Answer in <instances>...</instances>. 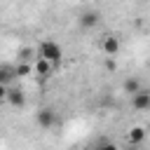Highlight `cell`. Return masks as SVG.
Returning a JSON list of instances; mask_svg holds the SVG:
<instances>
[{
	"label": "cell",
	"instance_id": "5bb4252c",
	"mask_svg": "<svg viewBox=\"0 0 150 150\" xmlns=\"http://www.w3.org/2000/svg\"><path fill=\"white\" fill-rule=\"evenodd\" d=\"M105 68H108V70H115V68H117V63H115L112 59H105Z\"/></svg>",
	"mask_w": 150,
	"mask_h": 150
},
{
	"label": "cell",
	"instance_id": "5b68a950",
	"mask_svg": "<svg viewBox=\"0 0 150 150\" xmlns=\"http://www.w3.org/2000/svg\"><path fill=\"white\" fill-rule=\"evenodd\" d=\"M103 52H105L108 56H115V54L120 52V38L105 35V38H103Z\"/></svg>",
	"mask_w": 150,
	"mask_h": 150
},
{
	"label": "cell",
	"instance_id": "7c38bea8",
	"mask_svg": "<svg viewBox=\"0 0 150 150\" xmlns=\"http://www.w3.org/2000/svg\"><path fill=\"white\" fill-rule=\"evenodd\" d=\"M138 89H143L138 80H134V77H131V80H127V82H124V91H127V94H136Z\"/></svg>",
	"mask_w": 150,
	"mask_h": 150
},
{
	"label": "cell",
	"instance_id": "4fadbf2b",
	"mask_svg": "<svg viewBox=\"0 0 150 150\" xmlns=\"http://www.w3.org/2000/svg\"><path fill=\"white\" fill-rule=\"evenodd\" d=\"M94 150H117V145H115L112 141H103V143H98Z\"/></svg>",
	"mask_w": 150,
	"mask_h": 150
},
{
	"label": "cell",
	"instance_id": "8992f818",
	"mask_svg": "<svg viewBox=\"0 0 150 150\" xmlns=\"http://www.w3.org/2000/svg\"><path fill=\"white\" fill-rule=\"evenodd\" d=\"M98 19H101L98 12H84V14H80V26L82 28H94L98 23Z\"/></svg>",
	"mask_w": 150,
	"mask_h": 150
},
{
	"label": "cell",
	"instance_id": "ba28073f",
	"mask_svg": "<svg viewBox=\"0 0 150 150\" xmlns=\"http://www.w3.org/2000/svg\"><path fill=\"white\" fill-rule=\"evenodd\" d=\"M12 70H14V77H26L33 73V63H19L16 61V66H12Z\"/></svg>",
	"mask_w": 150,
	"mask_h": 150
},
{
	"label": "cell",
	"instance_id": "9c48e42d",
	"mask_svg": "<svg viewBox=\"0 0 150 150\" xmlns=\"http://www.w3.org/2000/svg\"><path fill=\"white\" fill-rule=\"evenodd\" d=\"M143 138H145V129H143V127H134V129L129 131V143H131V145L143 143Z\"/></svg>",
	"mask_w": 150,
	"mask_h": 150
},
{
	"label": "cell",
	"instance_id": "9a60e30c",
	"mask_svg": "<svg viewBox=\"0 0 150 150\" xmlns=\"http://www.w3.org/2000/svg\"><path fill=\"white\" fill-rule=\"evenodd\" d=\"M5 96H7V87H5V84H0V103L5 101Z\"/></svg>",
	"mask_w": 150,
	"mask_h": 150
},
{
	"label": "cell",
	"instance_id": "3957f363",
	"mask_svg": "<svg viewBox=\"0 0 150 150\" xmlns=\"http://www.w3.org/2000/svg\"><path fill=\"white\" fill-rule=\"evenodd\" d=\"M5 101H7L9 105H14V108H23V105H26V94H23V89H19V87H7Z\"/></svg>",
	"mask_w": 150,
	"mask_h": 150
},
{
	"label": "cell",
	"instance_id": "2e32d148",
	"mask_svg": "<svg viewBox=\"0 0 150 150\" xmlns=\"http://www.w3.org/2000/svg\"><path fill=\"white\" fill-rule=\"evenodd\" d=\"M80 150H91V148H80Z\"/></svg>",
	"mask_w": 150,
	"mask_h": 150
},
{
	"label": "cell",
	"instance_id": "30bf717a",
	"mask_svg": "<svg viewBox=\"0 0 150 150\" xmlns=\"http://www.w3.org/2000/svg\"><path fill=\"white\" fill-rule=\"evenodd\" d=\"M35 54H38V52H35L33 47H21L19 54H16V59H19V63H30V59H33Z\"/></svg>",
	"mask_w": 150,
	"mask_h": 150
},
{
	"label": "cell",
	"instance_id": "6da1fadb",
	"mask_svg": "<svg viewBox=\"0 0 150 150\" xmlns=\"http://www.w3.org/2000/svg\"><path fill=\"white\" fill-rule=\"evenodd\" d=\"M61 56H63L61 45H56L54 40H42V42H40V47H38V59H45V61H49L52 66H59Z\"/></svg>",
	"mask_w": 150,
	"mask_h": 150
},
{
	"label": "cell",
	"instance_id": "52a82bcc",
	"mask_svg": "<svg viewBox=\"0 0 150 150\" xmlns=\"http://www.w3.org/2000/svg\"><path fill=\"white\" fill-rule=\"evenodd\" d=\"M52 63L49 61H45V59H35V63H33V73L35 75H40V77H47L49 73H52Z\"/></svg>",
	"mask_w": 150,
	"mask_h": 150
},
{
	"label": "cell",
	"instance_id": "8fae6325",
	"mask_svg": "<svg viewBox=\"0 0 150 150\" xmlns=\"http://www.w3.org/2000/svg\"><path fill=\"white\" fill-rule=\"evenodd\" d=\"M14 80V70H12V66H0V84H9Z\"/></svg>",
	"mask_w": 150,
	"mask_h": 150
},
{
	"label": "cell",
	"instance_id": "7a4b0ae2",
	"mask_svg": "<svg viewBox=\"0 0 150 150\" xmlns=\"http://www.w3.org/2000/svg\"><path fill=\"white\" fill-rule=\"evenodd\" d=\"M35 122H38V127H42V129H52V127L56 124V112H54L52 108H42V110L35 112Z\"/></svg>",
	"mask_w": 150,
	"mask_h": 150
},
{
	"label": "cell",
	"instance_id": "277c9868",
	"mask_svg": "<svg viewBox=\"0 0 150 150\" xmlns=\"http://www.w3.org/2000/svg\"><path fill=\"white\" fill-rule=\"evenodd\" d=\"M131 105L136 110H148L150 108V91L148 89H138L136 94H131Z\"/></svg>",
	"mask_w": 150,
	"mask_h": 150
}]
</instances>
